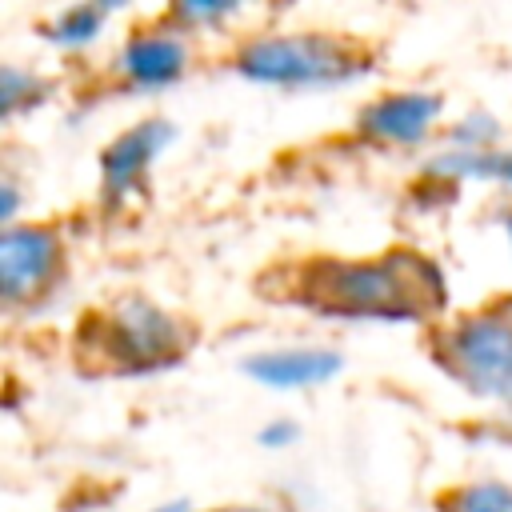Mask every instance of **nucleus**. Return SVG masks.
Returning <instances> with one entry per match:
<instances>
[{
    "label": "nucleus",
    "instance_id": "nucleus-14",
    "mask_svg": "<svg viewBox=\"0 0 512 512\" xmlns=\"http://www.w3.org/2000/svg\"><path fill=\"white\" fill-rule=\"evenodd\" d=\"M496 140H500V124L488 112H472L452 128V148H464V152H492Z\"/></svg>",
    "mask_w": 512,
    "mask_h": 512
},
{
    "label": "nucleus",
    "instance_id": "nucleus-4",
    "mask_svg": "<svg viewBox=\"0 0 512 512\" xmlns=\"http://www.w3.org/2000/svg\"><path fill=\"white\" fill-rule=\"evenodd\" d=\"M100 352L120 372H156L180 360L184 328L144 296H124L100 316Z\"/></svg>",
    "mask_w": 512,
    "mask_h": 512
},
{
    "label": "nucleus",
    "instance_id": "nucleus-7",
    "mask_svg": "<svg viewBox=\"0 0 512 512\" xmlns=\"http://www.w3.org/2000/svg\"><path fill=\"white\" fill-rule=\"evenodd\" d=\"M440 116V96L436 92H392L372 100L360 112V136L376 140V144H420L428 140L432 124Z\"/></svg>",
    "mask_w": 512,
    "mask_h": 512
},
{
    "label": "nucleus",
    "instance_id": "nucleus-20",
    "mask_svg": "<svg viewBox=\"0 0 512 512\" xmlns=\"http://www.w3.org/2000/svg\"><path fill=\"white\" fill-rule=\"evenodd\" d=\"M504 232H508V244H512V212L504 216Z\"/></svg>",
    "mask_w": 512,
    "mask_h": 512
},
{
    "label": "nucleus",
    "instance_id": "nucleus-18",
    "mask_svg": "<svg viewBox=\"0 0 512 512\" xmlns=\"http://www.w3.org/2000/svg\"><path fill=\"white\" fill-rule=\"evenodd\" d=\"M152 512H192L184 500H168V504H160V508H152Z\"/></svg>",
    "mask_w": 512,
    "mask_h": 512
},
{
    "label": "nucleus",
    "instance_id": "nucleus-13",
    "mask_svg": "<svg viewBox=\"0 0 512 512\" xmlns=\"http://www.w3.org/2000/svg\"><path fill=\"white\" fill-rule=\"evenodd\" d=\"M40 92H44V84L32 72H20L16 64H4V72H0V112L4 116H12L24 104H36Z\"/></svg>",
    "mask_w": 512,
    "mask_h": 512
},
{
    "label": "nucleus",
    "instance_id": "nucleus-15",
    "mask_svg": "<svg viewBox=\"0 0 512 512\" xmlns=\"http://www.w3.org/2000/svg\"><path fill=\"white\" fill-rule=\"evenodd\" d=\"M244 4H252V0H172V16L188 28H200V24H216L232 12H240Z\"/></svg>",
    "mask_w": 512,
    "mask_h": 512
},
{
    "label": "nucleus",
    "instance_id": "nucleus-8",
    "mask_svg": "<svg viewBox=\"0 0 512 512\" xmlns=\"http://www.w3.org/2000/svg\"><path fill=\"white\" fill-rule=\"evenodd\" d=\"M344 368L340 352L332 348H272L260 356L244 360V372L276 392H296V388H316L328 384L336 372Z\"/></svg>",
    "mask_w": 512,
    "mask_h": 512
},
{
    "label": "nucleus",
    "instance_id": "nucleus-1",
    "mask_svg": "<svg viewBox=\"0 0 512 512\" xmlns=\"http://www.w3.org/2000/svg\"><path fill=\"white\" fill-rule=\"evenodd\" d=\"M300 300L324 316L420 320L444 304V276L420 252L380 260H312L300 268Z\"/></svg>",
    "mask_w": 512,
    "mask_h": 512
},
{
    "label": "nucleus",
    "instance_id": "nucleus-17",
    "mask_svg": "<svg viewBox=\"0 0 512 512\" xmlns=\"http://www.w3.org/2000/svg\"><path fill=\"white\" fill-rule=\"evenodd\" d=\"M12 216H16V184H12V180H4V184H0V224L8 228V224H12Z\"/></svg>",
    "mask_w": 512,
    "mask_h": 512
},
{
    "label": "nucleus",
    "instance_id": "nucleus-11",
    "mask_svg": "<svg viewBox=\"0 0 512 512\" xmlns=\"http://www.w3.org/2000/svg\"><path fill=\"white\" fill-rule=\"evenodd\" d=\"M428 176L444 180H500L512 188V152H464L452 148L428 164Z\"/></svg>",
    "mask_w": 512,
    "mask_h": 512
},
{
    "label": "nucleus",
    "instance_id": "nucleus-12",
    "mask_svg": "<svg viewBox=\"0 0 512 512\" xmlns=\"http://www.w3.org/2000/svg\"><path fill=\"white\" fill-rule=\"evenodd\" d=\"M448 512H512V488L500 480H480L468 484L452 496Z\"/></svg>",
    "mask_w": 512,
    "mask_h": 512
},
{
    "label": "nucleus",
    "instance_id": "nucleus-10",
    "mask_svg": "<svg viewBox=\"0 0 512 512\" xmlns=\"http://www.w3.org/2000/svg\"><path fill=\"white\" fill-rule=\"evenodd\" d=\"M124 4H132V0H80V4H72L68 12H60L48 24V40L60 44V48H84V44H92L100 36L108 16L120 12Z\"/></svg>",
    "mask_w": 512,
    "mask_h": 512
},
{
    "label": "nucleus",
    "instance_id": "nucleus-2",
    "mask_svg": "<svg viewBox=\"0 0 512 512\" xmlns=\"http://www.w3.org/2000/svg\"><path fill=\"white\" fill-rule=\"evenodd\" d=\"M236 72L276 88H332L364 72V60L348 40L328 32L260 36L236 52Z\"/></svg>",
    "mask_w": 512,
    "mask_h": 512
},
{
    "label": "nucleus",
    "instance_id": "nucleus-19",
    "mask_svg": "<svg viewBox=\"0 0 512 512\" xmlns=\"http://www.w3.org/2000/svg\"><path fill=\"white\" fill-rule=\"evenodd\" d=\"M224 512H264V508H252V504H232V508H224Z\"/></svg>",
    "mask_w": 512,
    "mask_h": 512
},
{
    "label": "nucleus",
    "instance_id": "nucleus-16",
    "mask_svg": "<svg viewBox=\"0 0 512 512\" xmlns=\"http://www.w3.org/2000/svg\"><path fill=\"white\" fill-rule=\"evenodd\" d=\"M296 436H300V428H296L292 420H272V424H264V428L256 432V440H260L264 448H288Z\"/></svg>",
    "mask_w": 512,
    "mask_h": 512
},
{
    "label": "nucleus",
    "instance_id": "nucleus-5",
    "mask_svg": "<svg viewBox=\"0 0 512 512\" xmlns=\"http://www.w3.org/2000/svg\"><path fill=\"white\" fill-rule=\"evenodd\" d=\"M60 236L44 224H8L0 236V296L4 304H24L40 296L60 272Z\"/></svg>",
    "mask_w": 512,
    "mask_h": 512
},
{
    "label": "nucleus",
    "instance_id": "nucleus-6",
    "mask_svg": "<svg viewBox=\"0 0 512 512\" xmlns=\"http://www.w3.org/2000/svg\"><path fill=\"white\" fill-rule=\"evenodd\" d=\"M172 136H176V128H172L168 120H140L136 128L120 132V136L100 152V184H104L108 204L128 200V196L144 184L152 160L172 144Z\"/></svg>",
    "mask_w": 512,
    "mask_h": 512
},
{
    "label": "nucleus",
    "instance_id": "nucleus-9",
    "mask_svg": "<svg viewBox=\"0 0 512 512\" xmlns=\"http://www.w3.org/2000/svg\"><path fill=\"white\" fill-rule=\"evenodd\" d=\"M120 76L136 88H168L188 68V48L172 32H140L120 48Z\"/></svg>",
    "mask_w": 512,
    "mask_h": 512
},
{
    "label": "nucleus",
    "instance_id": "nucleus-3",
    "mask_svg": "<svg viewBox=\"0 0 512 512\" xmlns=\"http://www.w3.org/2000/svg\"><path fill=\"white\" fill-rule=\"evenodd\" d=\"M440 352L444 368L472 396L512 404V316L472 312L444 332Z\"/></svg>",
    "mask_w": 512,
    "mask_h": 512
}]
</instances>
